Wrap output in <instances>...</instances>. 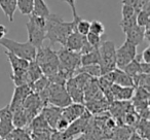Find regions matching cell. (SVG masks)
<instances>
[{
  "label": "cell",
  "mask_w": 150,
  "mask_h": 140,
  "mask_svg": "<svg viewBox=\"0 0 150 140\" xmlns=\"http://www.w3.org/2000/svg\"><path fill=\"white\" fill-rule=\"evenodd\" d=\"M91 119V113L88 110H86V112L79 117L77 119L73 121L72 123H70L69 127L67 128L66 130L64 131V133L70 138L71 140L74 138L75 135L77 134H80L82 132H84V130L88 128V122H90Z\"/></svg>",
  "instance_id": "obj_10"
},
{
  "label": "cell",
  "mask_w": 150,
  "mask_h": 140,
  "mask_svg": "<svg viewBox=\"0 0 150 140\" xmlns=\"http://www.w3.org/2000/svg\"><path fill=\"white\" fill-rule=\"evenodd\" d=\"M127 140H142V137L137 133V132H133V133H131V135H129V137Z\"/></svg>",
  "instance_id": "obj_48"
},
{
  "label": "cell",
  "mask_w": 150,
  "mask_h": 140,
  "mask_svg": "<svg viewBox=\"0 0 150 140\" xmlns=\"http://www.w3.org/2000/svg\"><path fill=\"white\" fill-rule=\"evenodd\" d=\"M0 9H2L3 14L9 22H13L15 13L17 11L16 0H0Z\"/></svg>",
  "instance_id": "obj_18"
},
{
  "label": "cell",
  "mask_w": 150,
  "mask_h": 140,
  "mask_svg": "<svg viewBox=\"0 0 150 140\" xmlns=\"http://www.w3.org/2000/svg\"><path fill=\"white\" fill-rule=\"evenodd\" d=\"M136 15H137V13H136L134 7L122 4V7H121V17H122V19L121 20L129 19V18L134 17Z\"/></svg>",
  "instance_id": "obj_38"
},
{
  "label": "cell",
  "mask_w": 150,
  "mask_h": 140,
  "mask_svg": "<svg viewBox=\"0 0 150 140\" xmlns=\"http://www.w3.org/2000/svg\"><path fill=\"white\" fill-rule=\"evenodd\" d=\"M52 132L47 131H32L30 136L32 140H50Z\"/></svg>",
  "instance_id": "obj_36"
},
{
  "label": "cell",
  "mask_w": 150,
  "mask_h": 140,
  "mask_svg": "<svg viewBox=\"0 0 150 140\" xmlns=\"http://www.w3.org/2000/svg\"><path fill=\"white\" fill-rule=\"evenodd\" d=\"M81 17H74L71 22H66L62 17L52 14L46 19L45 24V38L50 41V45L59 42L64 46L68 36L75 32V25Z\"/></svg>",
  "instance_id": "obj_1"
},
{
  "label": "cell",
  "mask_w": 150,
  "mask_h": 140,
  "mask_svg": "<svg viewBox=\"0 0 150 140\" xmlns=\"http://www.w3.org/2000/svg\"><path fill=\"white\" fill-rule=\"evenodd\" d=\"M77 73H86L93 78H98L102 75L101 73V68L98 64L95 65H86V66H80L77 69Z\"/></svg>",
  "instance_id": "obj_23"
},
{
  "label": "cell",
  "mask_w": 150,
  "mask_h": 140,
  "mask_svg": "<svg viewBox=\"0 0 150 140\" xmlns=\"http://www.w3.org/2000/svg\"><path fill=\"white\" fill-rule=\"evenodd\" d=\"M86 41V38L84 35H81V34L77 33V32H72L67 38L64 48H66L69 50H72V52L80 53Z\"/></svg>",
  "instance_id": "obj_15"
},
{
  "label": "cell",
  "mask_w": 150,
  "mask_h": 140,
  "mask_svg": "<svg viewBox=\"0 0 150 140\" xmlns=\"http://www.w3.org/2000/svg\"><path fill=\"white\" fill-rule=\"evenodd\" d=\"M86 108L83 104L80 103H71L70 105L64 107L62 110V115L61 117H64L65 119L69 122V124L72 123L73 121L77 119L79 117H81L84 112H86Z\"/></svg>",
  "instance_id": "obj_12"
},
{
  "label": "cell",
  "mask_w": 150,
  "mask_h": 140,
  "mask_svg": "<svg viewBox=\"0 0 150 140\" xmlns=\"http://www.w3.org/2000/svg\"><path fill=\"white\" fill-rule=\"evenodd\" d=\"M136 22L140 27H145L146 25H148L150 23V9H141L138 11L136 16Z\"/></svg>",
  "instance_id": "obj_27"
},
{
  "label": "cell",
  "mask_w": 150,
  "mask_h": 140,
  "mask_svg": "<svg viewBox=\"0 0 150 140\" xmlns=\"http://www.w3.org/2000/svg\"><path fill=\"white\" fill-rule=\"evenodd\" d=\"M31 89L28 85L25 86H19L16 87L15 91H13V99H11V103H9V107H11V110H16V109H19L23 106V103L25 101V99L28 97V95L31 93Z\"/></svg>",
  "instance_id": "obj_11"
},
{
  "label": "cell",
  "mask_w": 150,
  "mask_h": 140,
  "mask_svg": "<svg viewBox=\"0 0 150 140\" xmlns=\"http://www.w3.org/2000/svg\"><path fill=\"white\" fill-rule=\"evenodd\" d=\"M134 101H148L149 100V91L138 87L134 92Z\"/></svg>",
  "instance_id": "obj_33"
},
{
  "label": "cell",
  "mask_w": 150,
  "mask_h": 140,
  "mask_svg": "<svg viewBox=\"0 0 150 140\" xmlns=\"http://www.w3.org/2000/svg\"><path fill=\"white\" fill-rule=\"evenodd\" d=\"M27 74H28V77H29L30 85L33 84L35 80H37L38 78L43 75L40 66L34 60L29 62V66H28V68H27Z\"/></svg>",
  "instance_id": "obj_22"
},
{
  "label": "cell",
  "mask_w": 150,
  "mask_h": 140,
  "mask_svg": "<svg viewBox=\"0 0 150 140\" xmlns=\"http://www.w3.org/2000/svg\"><path fill=\"white\" fill-rule=\"evenodd\" d=\"M100 63V54H99V50H92L86 54H82L80 56V66H86V65H95Z\"/></svg>",
  "instance_id": "obj_21"
},
{
  "label": "cell",
  "mask_w": 150,
  "mask_h": 140,
  "mask_svg": "<svg viewBox=\"0 0 150 140\" xmlns=\"http://www.w3.org/2000/svg\"><path fill=\"white\" fill-rule=\"evenodd\" d=\"M0 121H11L13 122V110L7 104L5 107L0 109Z\"/></svg>",
  "instance_id": "obj_37"
},
{
  "label": "cell",
  "mask_w": 150,
  "mask_h": 140,
  "mask_svg": "<svg viewBox=\"0 0 150 140\" xmlns=\"http://www.w3.org/2000/svg\"><path fill=\"white\" fill-rule=\"evenodd\" d=\"M72 140H91L90 139V137H88L86 135H81V136H79V137H77V138H74V139H72Z\"/></svg>",
  "instance_id": "obj_50"
},
{
  "label": "cell",
  "mask_w": 150,
  "mask_h": 140,
  "mask_svg": "<svg viewBox=\"0 0 150 140\" xmlns=\"http://www.w3.org/2000/svg\"><path fill=\"white\" fill-rule=\"evenodd\" d=\"M90 32L97 34V35L103 36L105 33L104 24L100 21H97V20H94V21L90 22Z\"/></svg>",
  "instance_id": "obj_31"
},
{
  "label": "cell",
  "mask_w": 150,
  "mask_h": 140,
  "mask_svg": "<svg viewBox=\"0 0 150 140\" xmlns=\"http://www.w3.org/2000/svg\"><path fill=\"white\" fill-rule=\"evenodd\" d=\"M34 61L40 66L43 75L47 77L59 71L58 55L57 52L50 48V46H41L37 48Z\"/></svg>",
  "instance_id": "obj_2"
},
{
  "label": "cell",
  "mask_w": 150,
  "mask_h": 140,
  "mask_svg": "<svg viewBox=\"0 0 150 140\" xmlns=\"http://www.w3.org/2000/svg\"><path fill=\"white\" fill-rule=\"evenodd\" d=\"M0 140H5V139H2V138H0Z\"/></svg>",
  "instance_id": "obj_52"
},
{
  "label": "cell",
  "mask_w": 150,
  "mask_h": 140,
  "mask_svg": "<svg viewBox=\"0 0 150 140\" xmlns=\"http://www.w3.org/2000/svg\"><path fill=\"white\" fill-rule=\"evenodd\" d=\"M136 3H137V0H121V4L125 5H129V6H132L135 9Z\"/></svg>",
  "instance_id": "obj_46"
},
{
  "label": "cell",
  "mask_w": 150,
  "mask_h": 140,
  "mask_svg": "<svg viewBox=\"0 0 150 140\" xmlns=\"http://www.w3.org/2000/svg\"><path fill=\"white\" fill-rule=\"evenodd\" d=\"M20 140H32L31 139V136H30V134L27 132V130H26V132L24 133V135L22 136V138Z\"/></svg>",
  "instance_id": "obj_49"
},
{
  "label": "cell",
  "mask_w": 150,
  "mask_h": 140,
  "mask_svg": "<svg viewBox=\"0 0 150 140\" xmlns=\"http://www.w3.org/2000/svg\"><path fill=\"white\" fill-rule=\"evenodd\" d=\"M15 129L11 121H0V138L5 139L7 135Z\"/></svg>",
  "instance_id": "obj_29"
},
{
  "label": "cell",
  "mask_w": 150,
  "mask_h": 140,
  "mask_svg": "<svg viewBox=\"0 0 150 140\" xmlns=\"http://www.w3.org/2000/svg\"><path fill=\"white\" fill-rule=\"evenodd\" d=\"M62 110H63V108H60V107L52 106V105H50V106L46 105V106H44L43 108L41 109L40 113H41L42 117L45 119V121L47 122L50 127L52 128V130H54L59 119H60L61 115H62Z\"/></svg>",
  "instance_id": "obj_14"
},
{
  "label": "cell",
  "mask_w": 150,
  "mask_h": 140,
  "mask_svg": "<svg viewBox=\"0 0 150 140\" xmlns=\"http://www.w3.org/2000/svg\"><path fill=\"white\" fill-rule=\"evenodd\" d=\"M139 58L142 59L141 62L150 63V46L149 45L142 52L141 55H139Z\"/></svg>",
  "instance_id": "obj_43"
},
{
  "label": "cell",
  "mask_w": 150,
  "mask_h": 140,
  "mask_svg": "<svg viewBox=\"0 0 150 140\" xmlns=\"http://www.w3.org/2000/svg\"><path fill=\"white\" fill-rule=\"evenodd\" d=\"M13 125L15 126V128H21V129H24L29 125V119L23 107L13 111Z\"/></svg>",
  "instance_id": "obj_19"
},
{
  "label": "cell",
  "mask_w": 150,
  "mask_h": 140,
  "mask_svg": "<svg viewBox=\"0 0 150 140\" xmlns=\"http://www.w3.org/2000/svg\"><path fill=\"white\" fill-rule=\"evenodd\" d=\"M150 72V63L140 62V73L149 74Z\"/></svg>",
  "instance_id": "obj_45"
},
{
  "label": "cell",
  "mask_w": 150,
  "mask_h": 140,
  "mask_svg": "<svg viewBox=\"0 0 150 140\" xmlns=\"http://www.w3.org/2000/svg\"><path fill=\"white\" fill-rule=\"evenodd\" d=\"M69 122L67 121V119H65L64 117H61L60 119H59V121H58V123H57V125H56V131H59V132H64L65 130L67 129V128L69 127Z\"/></svg>",
  "instance_id": "obj_40"
},
{
  "label": "cell",
  "mask_w": 150,
  "mask_h": 140,
  "mask_svg": "<svg viewBox=\"0 0 150 140\" xmlns=\"http://www.w3.org/2000/svg\"><path fill=\"white\" fill-rule=\"evenodd\" d=\"M131 133V130L127 127H121L116 130V133L114 134V140H127Z\"/></svg>",
  "instance_id": "obj_35"
},
{
  "label": "cell",
  "mask_w": 150,
  "mask_h": 140,
  "mask_svg": "<svg viewBox=\"0 0 150 140\" xmlns=\"http://www.w3.org/2000/svg\"><path fill=\"white\" fill-rule=\"evenodd\" d=\"M86 41H88L94 48H99V46L101 45V43H102V41H103L102 36L97 35V34L92 33V32H88L86 35Z\"/></svg>",
  "instance_id": "obj_32"
},
{
  "label": "cell",
  "mask_w": 150,
  "mask_h": 140,
  "mask_svg": "<svg viewBox=\"0 0 150 140\" xmlns=\"http://www.w3.org/2000/svg\"><path fill=\"white\" fill-rule=\"evenodd\" d=\"M57 55L59 59V70L67 72L73 77L80 67V53L72 52L63 46L57 52Z\"/></svg>",
  "instance_id": "obj_6"
},
{
  "label": "cell",
  "mask_w": 150,
  "mask_h": 140,
  "mask_svg": "<svg viewBox=\"0 0 150 140\" xmlns=\"http://www.w3.org/2000/svg\"><path fill=\"white\" fill-rule=\"evenodd\" d=\"M17 9L24 16H30L33 11V0H16Z\"/></svg>",
  "instance_id": "obj_26"
},
{
  "label": "cell",
  "mask_w": 150,
  "mask_h": 140,
  "mask_svg": "<svg viewBox=\"0 0 150 140\" xmlns=\"http://www.w3.org/2000/svg\"><path fill=\"white\" fill-rule=\"evenodd\" d=\"M135 88L134 87H120L112 84L110 93L114 101H129L133 98Z\"/></svg>",
  "instance_id": "obj_13"
},
{
  "label": "cell",
  "mask_w": 150,
  "mask_h": 140,
  "mask_svg": "<svg viewBox=\"0 0 150 140\" xmlns=\"http://www.w3.org/2000/svg\"><path fill=\"white\" fill-rule=\"evenodd\" d=\"M123 119H125V124L127 126H129V127H134L138 123V117L136 114H134V111H132V112H125Z\"/></svg>",
  "instance_id": "obj_39"
},
{
  "label": "cell",
  "mask_w": 150,
  "mask_h": 140,
  "mask_svg": "<svg viewBox=\"0 0 150 140\" xmlns=\"http://www.w3.org/2000/svg\"><path fill=\"white\" fill-rule=\"evenodd\" d=\"M136 16L129 18V19L121 20L120 21V23H119V27L121 28V30H122L123 33H127L129 29H132L134 26L137 25V22H136Z\"/></svg>",
  "instance_id": "obj_34"
},
{
  "label": "cell",
  "mask_w": 150,
  "mask_h": 140,
  "mask_svg": "<svg viewBox=\"0 0 150 140\" xmlns=\"http://www.w3.org/2000/svg\"><path fill=\"white\" fill-rule=\"evenodd\" d=\"M137 56V46L125 41L122 45L116 48V68L122 69Z\"/></svg>",
  "instance_id": "obj_8"
},
{
  "label": "cell",
  "mask_w": 150,
  "mask_h": 140,
  "mask_svg": "<svg viewBox=\"0 0 150 140\" xmlns=\"http://www.w3.org/2000/svg\"><path fill=\"white\" fill-rule=\"evenodd\" d=\"M127 35L125 41L129 42V43L134 44V45L138 46L140 43L143 42L144 38V27H140V26L136 25L134 26L132 29H129L127 33H125Z\"/></svg>",
  "instance_id": "obj_16"
},
{
  "label": "cell",
  "mask_w": 150,
  "mask_h": 140,
  "mask_svg": "<svg viewBox=\"0 0 150 140\" xmlns=\"http://www.w3.org/2000/svg\"><path fill=\"white\" fill-rule=\"evenodd\" d=\"M50 140H71L64 132H59V131H54L50 134Z\"/></svg>",
  "instance_id": "obj_41"
},
{
  "label": "cell",
  "mask_w": 150,
  "mask_h": 140,
  "mask_svg": "<svg viewBox=\"0 0 150 140\" xmlns=\"http://www.w3.org/2000/svg\"><path fill=\"white\" fill-rule=\"evenodd\" d=\"M45 24L46 19L42 17L30 15L29 20L26 24L28 33V42L34 48H39L42 46L45 38Z\"/></svg>",
  "instance_id": "obj_3"
},
{
  "label": "cell",
  "mask_w": 150,
  "mask_h": 140,
  "mask_svg": "<svg viewBox=\"0 0 150 140\" xmlns=\"http://www.w3.org/2000/svg\"><path fill=\"white\" fill-rule=\"evenodd\" d=\"M142 140H148V139H145V138H142Z\"/></svg>",
  "instance_id": "obj_51"
},
{
  "label": "cell",
  "mask_w": 150,
  "mask_h": 140,
  "mask_svg": "<svg viewBox=\"0 0 150 140\" xmlns=\"http://www.w3.org/2000/svg\"><path fill=\"white\" fill-rule=\"evenodd\" d=\"M6 33H7L6 27H5L4 25H2V24H0V39L4 38L5 35H6Z\"/></svg>",
  "instance_id": "obj_47"
},
{
  "label": "cell",
  "mask_w": 150,
  "mask_h": 140,
  "mask_svg": "<svg viewBox=\"0 0 150 140\" xmlns=\"http://www.w3.org/2000/svg\"><path fill=\"white\" fill-rule=\"evenodd\" d=\"M75 32L86 36L90 32V22L80 18L77 21V23H76V25H75Z\"/></svg>",
  "instance_id": "obj_30"
},
{
  "label": "cell",
  "mask_w": 150,
  "mask_h": 140,
  "mask_svg": "<svg viewBox=\"0 0 150 140\" xmlns=\"http://www.w3.org/2000/svg\"><path fill=\"white\" fill-rule=\"evenodd\" d=\"M45 91L47 95V103L52 106L64 108L72 103V100L67 93L65 86L50 82Z\"/></svg>",
  "instance_id": "obj_7"
},
{
  "label": "cell",
  "mask_w": 150,
  "mask_h": 140,
  "mask_svg": "<svg viewBox=\"0 0 150 140\" xmlns=\"http://www.w3.org/2000/svg\"><path fill=\"white\" fill-rule=\"evenodd\" d=\"M50 85V80H48L47 76L42 75L41 77H39L37 80L33 82V84L30 85V89L33 93H36V94H39L40 92L44 91Z\"/></svg>",
  "instance_id": "obj_25"
},
{
  "label": "cell",
  "mask_w": 150,
  "mask_h": 140,
  "mask_svg": "<svg viewBox=\"0 0 150 140\" xmlns=\"http://www.w3.org/2000/svg\"><path fill=\"white\" fill-rule=\"evenodd\" d=\"M29 129L32 131H47V132H52L54 130L50 127V125L47 124V122L45 121L41 113L37 114L31 122H30Z\"/></svg>",
  "instance_id": "obj_17"
},
{
  "label": "cell",
  "mask_w": 150,
  "mask_h": 140,
  "mask_svg": "<svg viewBox=\"0 0 150 140\" xmlns=\"http://www.w3.org/2000/svg\"><path fill=\"white\" fill-rule=\"evenodd\" d=\"M0 45L3 46L7 52L11 53L19 58L25 59L27 61H33L36 57L37 48H34L29 42H18L11 38H2L0 39Z\"/></svg>",
  "instance_id": "obj_5"
},
{
  "label": "cell",
  "mask_w": 150,
  "mask_h": 140,
  "mask_svg": "<svg viewBox=\"0 0 150 140\" xmlns=\"http://www.w3.org/2000/svg\"><path fill=\"white\" fill-rule=\"evenodd\" d=\"M26 112V115H27L28 119H29V124L34 117H36L37 114H39L41 109L44 107L43 103H42L41 99H40L39 95L36 94V93L31 92L28 97L25 99L23 103V106Z\"/></svg>",
  "instance_id": "obj_9"
},
{
  "label": "cell",
  "mask_w": 150,
  "mask_h": 140,
  "mask_svg": "<svg viewBox=\"0 0 150 140\" xmlns=\"http://www.w3.org/2000/svg\"><path fill=\"white\" fill-rule=\"evenodd\" d=\"M98 50L100 54L99 66L101 68V73L104 75L116 68V46L111 40H104Z\"/></svg>",
  "instance_id": "obj_4"
},
{
  "label": "cell",
  "mask_w": 150,
  "mask_h": 140,
  "mask_svg": "<svg viewBox=\"0 0 150 140\" xmlns=\"http://www.w3.org/2000/svg\"><path fill=\"white\" fill-rule=\"evenodd\" d=\"M62 2H66L67 4L70 6L71 11H72V16L73 18L77 17V11H76V4H75V0H60Z\"/></svg>",
  "instance_id": "obj_44"
},
{
  "label": "cell",
  "mask_w": 150,
  "mask_h": 140,
  "mask_svg": "<svg viewBox=\"0 0 150 140\" xmlns=\"http://www.w3.org/2000/svg\"><path fill=\"white\" fill-rule=\"evenodd\" d=\"M140 62H141V60L139 59V57L136 56V58L133 61H131L127 66L123 67L122 70L127 75L134 77V76L140 74Z\"/></svg>",
  "instance_id": "obj_24"
},
{
  "label": "cell",
  "mask_w": 150,
  "mask_h": 140,
  "mask_svg": "<svg viewBox=\"0 0 150 140\" xmlns=\"http://www.w3.org/2000/svg\"><path fill=\"white\" fill-rule=\"evenodd\" d=\"M150 9V0H137L136 3L135 11L136 13H138L141 9Z\"/></svg>",
  "instance_id": "obj_42"
},
{
  "label": "cell",
  "mask_w": 150,
  "mask_h": 140,
  "mask_svg": "<svg viewBox=\"0 0 150 140\" xmlns=\"http://www.w3.org/2000/svg\"><path fill=\"white\" fill-rule=\"evenodd\" d=\"M31 15L47 18L50 15V11L44 0H33V11Z\"/></svg>",
  "instance_id": "obj_20"
},
{
  "label": "cell",
  "mask_w": 150,
  "mask_h": 140,
  "mask_svg": "<svg viewBox=\"0 0 150 140\" xmlns=\"http://www.w3.org/2000/svg\"><path fill=\"white\" fill-rule=\"evenodd\" d=\"M137 133L141 136L142 138H145V139H148V135H149V122L148 119H141L139 122L137 123Z\"/></svg>",
  "instance_id": "obj_28"
}]
</instances>
